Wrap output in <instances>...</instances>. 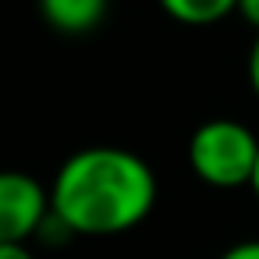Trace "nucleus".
<instances>
[{
	"label": "nucleus",
	"mask_w": 259,
	"mask_h": 259,
	"mask_svg": "<svg viewBox=\"0 0 259 259\" xmlns=\"http://www.w3.org/2000/svg\"><path fill=\"white\" fill-rule=\"evenodd\" d=\"M153 167L124 146H85L71 153L50 181V217L64 234H128L156 206Z\"/></svg>",
	"instance_id": "1"
},
{
	"label": "nucleus",
	"mask_w": 259,
	"mask_h": 259,
	"mask_svg": "<svg viewBox=\"0 0 259 259\" xmlns=\"http://www.w3.org/2000/svg\"><path fill=\"white\" fill-rule=\"evenodd\" d=\"M188 167L209 188H245L255 170L259 135L234 117H209L188 135Z\"/></svg>",
	"instance_id": "2"
},
{
	"label": "nucleus",
	"mask_w": 259,
	"mask_h": 259,
	"mask_svg": "<svg viewBox=\"0 0 259 259\" xmlns=\"http://www.w3.org/2000/svg\"><path fill=\"white\" fill-rule=\"evenodd\" d=\"M50 220V188L25 170H0V245H29Z\"/></svg>",
	"instance_id": "3"
},
{
	"label": "nucleus",
	"mask_w": 259,
	"mask_h": 259,
	"mask_svg": "<svg viewBox=\"0 0 259 259\" xmlns=\"http://www.w3.org/2000/svg\"><path fill=\"white\" fill-rule=\"evenodd\" d=\"M110 0H39L43 22L61 36H85L103 25Z\"/></svg>",
	"instance_id": "4"
},
{
	"label": "nucleus",
	"mask_w": 259,
	"mask_h": 259,
	"mask_svg": "<svg viewBox=\"0 0 259 259\" xmlns=\"http://www.w3.org/2000/svg\"><path fill=\"white\" fill-rule=\"evenodd\" d=\"M156 4H160V11H163L167 18H174L178 25H195V29H202V25H217V22L231 18L234 8H238V0H156Z\"/></svg>",
	"instance_id": "5"
},
{
	"label": "nucleus",
	"mask_w": 259,
	"mask_h": 259,
	"mask_svg": "<svg viewBox=\"0 0 259 259\" xmlns=\"http://www.w3.org/2000/svg\"><path fill=\"white\" fill-rule=\"evenodd\" d=\"M220 259H259V238L234 241L231 248H224V252H220Z\"/></svg>",
	"instance_id": "6"
},
{
	"label": "nucleus",
	"mask_w": 259,
	"mask_h": 259,
	"mask_svg": "<svg viewBox=\"0 0 259 259\" xmlns=\"http://www.w3.org/2000/svg\"><path fill=\"white\" fill-rule=\"evenodd\" d=\"M245 71H248V89H252V96L259 100V36H255V39H252V47H248Z\"/></svg>",
	"instance_id": "7"
},
{
	"label": "nucleus",
	"mask_w": 259,
	"mask_h": 259,
	"mask_svg": "<svg viewBox=\"0 0 259 259\" xmlns=\"http://www.w3.org/2000/svg\"><path fill=\"white\" fill-rule=\"evenodd\" d=\"M234 15L259 36V0H238V8H234Z\"/></svg>",
	"instance_id": "8"
},
{
	"label": "nucleus",
	"mask_w": 259,
	"mask_h": 259,
	"mask_svg": "<svg viewBox=\"0 0 259 259\" xmlns=\"http://www.w3.org/2000/svg\"><path fill=\"white\" fill-rule=\"evenodd\" d=\"M0 259H36L29 245H0Z\"/></svg>",
	"instance_id": "9"
},
{
	"label": "nucleus",
	"mask_w": 259,
	"mask_h": 259,
	"mask_svg": "<svg viewBox=\"0 0 259 259\" xmlns=\"http://www.w3.org/2000/svg\"><path fill=\"white\" fill-rule=\"evenodd\" d=\"M248 188H252V195L259 199V156H255V170H252V181H248Z\"/></svg>",
	"instance_id": "10"
}]
</instances>
